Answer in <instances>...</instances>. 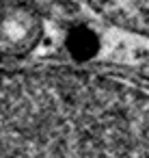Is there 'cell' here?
I'll use <instances>...</instances> for the list:
<instances>
[{
	"label": "cell",
	"mask_w": 149,
	"mask_h": 158,
	"mask_svg": "<svg viewBox=\"0 0 149 158\" xmlns=\"http://www.w3.org/2000/svg\"><path fill=\"white\" fill-rule=\"evenodd\" d=\"M41 37V20L26 7L0 0V56H22Z\"/></svg>",
	"instance_id": "cell-2"
},
{
	"label": "cell",
	"mask_w": 149,
	"mask_h": 158,
	"mask_svg": "<svg viewBox=\"0 0 149 158\" xmlns=\"http://www.w3.org/2000/svg\"><path fill=\"white\" fill-rule=\"evenodd\" d=\"M0 158H149V89L0 56Z\"/></svg>",
	"instance_id": "cell-1"
}]
</instances>
